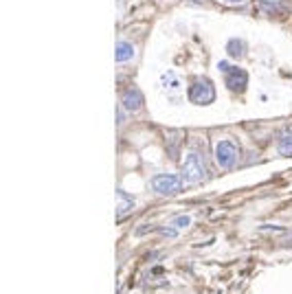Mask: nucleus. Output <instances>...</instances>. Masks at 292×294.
Instances as JSON below:
<instances>
[{"label": "nucleus", "instance_id": "11", "mask_svg": "<svg viewBox=\"0 0 292 294\" xmlns=\"http://www.w3.org/2000/svg\"><path fill=\"white\" fill-rule=\"evenodd\" d=\"M174 224H176V226H180V228H187V226L191 224V217H189V215H176Z\"/></svg>", "mask_w": 292, "mask_h": 294}, {"label": "nucleus", "instance_id": "10", "mask_svg": "<svg viewBox=\"0 0 292 294\" xmlns=\"http://www.w3.org/2000/svg\"><path fill=\"white\" fill-rule=\"evenodd\" d=\"M244 51H246V46L242 40H229V44H226V53H229L233 60H240V57L244 55Z\"/></svg>", "mask_w": 292, "mask_h": 294}, {"label": "nucleus", "instance_id": "1", "mask_svg": "<svg viewBox=\"0 0 292 294\" xmlns=\"http://www.w3.org/2000/svg\"><path fill=\"white\" fill-rule=\"evenodd\" d=\"M180 178H182V182H187L189 187L200 185L202 180H205V178H207V171H205V162H202L200 154L191 152V154H187V156H185Z\"/></svg>", "mask_w": 292, "mask_h": 294}, {"label": "nucleus", "instance_id": "9", "mask_svg": "<svg viewBox=\"0 0 292 294\" xmlns=\"http://www.w3.org/2000/svg\"><path fill=\"white\" fill-rule=\"evenodd\" d=\"M117 198H119V209H117V215L119 219H123V215L127 213V211H132L134 209V198L132 195H127L125 191H117Z\"/></svg>", "mask_w": 292, "mask_h": 294}, {"label": "nucleus", "instance_id": "2", "mask_svg": "<svg viewBox=\"0 0 292 294\" xmlns=\"http://www.w3.org/2000/svg\"><path fill=\"white\" fill-rule=\"evenodd\" d=\"M215 99V88L213 84L207 79V77H200L196 79L193 84L189 86V101L196 103V105H207Z\"/></svg>", "mask_w": 292, "mask_h": 294}, {"label": "nucleus", "instance_id": "15", "mask_svg": "<svg viewBox=\"0 0 292 294\" xmlns=\"http://www.w3.org/2000/svg\"><path fill=\"white\" fill-rule=\"evenodd\" d=\"M286 244H288V246H292V240H288V242H286Z\"/></svg>", "mask_w": 292, "mask_h": 294}, {"label": "nucleus", "instance_id": "14", "mask_svg": "<svg viewBox=\"0 0 292 294\" xmlns=\"http://www.w3.org/2000/svg\"><path fill=\"white\" fill-rule=\"evenodd\" d=\"M222 3H242V0H222Z\"/></svg>", "mask_w": 292, "mask_h": 294}, {"label": "nucleus", "instance_id": "13", "mask_svg": "<svg viewBox=\"0 0 292 294\" xmlns=\"http://www.w3.org/2000/svg\"><path fill=\"white\" fill-rule=\"evenodd\" d=\"M262 231H283V228L281 226H275V224H264Z\"/></svg>", "mask_w": 292, "mask_h": 294}, {"label": "nucleus", "instance_id": "3", "mask_svg": "<svg viewBox=\"0 0 292 294\" xmlns=\"http://www.w3.org/2000/svg\"><path fill=\"white\" fill-rule=\"evenodd\" d=\"M182 189V178L176 174H158L152 178V191L158 195H176Z\"/></svg>", "mask_w": 292, "mask_h": 294}, {"label": "nucleus", "instance_id": "8", "mask_svg": "<svg viewBox=\"0 0 292 294\" xmlns=\"http://www.w3.org/2000/svg\"><path fill=\"white\" fill-rule=\"evenodd\" d=\"M115 57H117V62H119V64L130 62V60L134 57V46L130 44V42H125V40H119V42H117Z\"/></svg>", "mask_w": 292, "mask_h": 294}, {"label": "nucleus", "instance_id": "7", "mask_svg": "<svg viewBox=\"0 0 292 294\" xmlns=\"http://www.w3.org/2000/svg\"><path fill=\"white\" fill-rule=\"evenodd\" d=\"M277 150L281 156L292 158V127H283L277 132Z\"/></svg>", "mask_w": 292, "mask_h": 294}, {"label": "nucleus", "instance_id": "12", "mask_svg": "<svg viewBox=\"0 0 292 294\" xmlns=\"http://www.w3.org/2000/svg\"><path fill=\"white\" fill-rule=\"evenodd\" d=\"M160 233H163V237H169V240L176 237V231H174V228H160Z\"/></svg>", "mask_w": 292, "mask_h": 294}, {"label": "nucleus", "instance_id": "5", "mask_svg": "<svg viewBox=\"0 0 292 294\" xmlns=\"http://www.w3.org/2000/svg\"><path fill=\"white\" fill-rule=\"evenodd\" d=\"M143 93L139 88H125L123 95H121V105H123V110L127 112H139L143 108Z\"/></svg>", "mask_w": 292, "mask_h": 294}, {"label": "nucleus", "instance_id": "4", "mask_svg": "<svg viewBox=\"0 0 292 294\" xmlns=\"http://www.w3.org/2000/svg\"><path fill=\"white\" fill-rule=\"evenodd\" d=\"M215 160L224 169H233L240 165V150L233 141H220L215 145Z\"/></svg>", "mask_w": 292, "mask_h": 294}, {"label": "nucleus", "instance_id": "6", "mask_svg": "<svg viewBox=\"0 0 292 294\" xmlns=\"http://www.w3.org/2000/svg\"><path fill=\"white\" fill-rule=\"evenodd\" d=\"M246 84H248L246 70L231 66L229 72H226V86H229V90H233V93H244Z\"/></svg>", "mask_w": 292, "mask_h": 294}]
</instances>
